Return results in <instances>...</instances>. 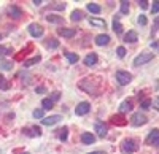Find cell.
I'll list each match as a JSON object with an SVG mask.
<instances>
[{"mask_svg": "<svg viewBox=\"0 0 159 154\" xmlns=\"http://www.w3.org/2000/svg\"><path fill=\"white\" fill-rule=\"evenodd\" d=\"M139 149V145L135 140H132V138H126L123 140V143H121V151L124 154H132V152H135Z\"/></svg>", "mask_w": 159, "mask_h": 154, "instance_id": "obj_1", "label": "cell"}, {"mask_svg": "<svg viewBox=\"0 0 159 154\" xmlns=\"http://www.w3.org/2000/svg\"><path fill=\"white\" fill-rule=\"evenodd\" d=\"M153 57H154V54H151V53H142V54H139L134 59V67L145 65V64H148L150 60H153Z\"/></svg>", "mask_w": 159, "mask_h": 154, "instance_id": "obj_2", "label": "cell"}, {"mask_svg": "<svg viewBox=\"0 0 159 154\" xmlns=\"http://www.w3.org/2000/svg\"><path fill=\"white\" fill-rule=\"evenodd\" d=\"M116 81L121 86H126L132 81V75L129 72H124V70H118L116 72Z\"/></svg>", "mask_w": 159, "mask_h": 154, "instance_id": "obj_3", "label": "cell"}, {"mask_svg": "<svg viewBox=\"0 0 159 154\" xmlns=\"http://www.w3.org/2000/svg\"><path fill=\"white\" fill-rule=\"evenodd\" d=\"M27 30H29V33H30L34 38H40V37H43V33H45V29H43L40 24H37V22L29 24Z\"/></svg>", "mask_w": 159, "mask_h": 154, "instance_id": "obj_4", "label": "cell"}, {"mask_svg": "<svg viewBox=\"0 0 159 154\" xmlns=\"http://www.w3.org/2000/svg\"><path fill=\"white\" fill-rule=\"evenodd\" d=\"M7 16L11 18V19H19L22 16V10L18 5H10L7 8Z\"/></svg>", "mask_w": 159, "mask_h": 154, "instance_id": "obj_5", "label": "cell"}, {"mask_svg": "<svg viewBox=\"0 0 159 154\" xmlns=\"http://www.w3.org/2000/svg\"><path fill=\"white\" fill-rule=\"evenodd\" d=\"M130 122H132V125L139 127V125H143V124H147V122H148V118L145 116L143 113H135L134 116L130 118Z\"/></svg>", "mask_w": 159, "mask_h": 154, "instance_id": "obj_6", "label": "cell"}, {"mask_svg": "<svg viewBox=\"0 0 159 154\" xmlns=\"http://www.w3.org/2000/svg\"><path fill=\"white\" fill-rule=\"evenodd\" d=\"M91 110V105H89V102H81V103H78L76 108H75V114L76 116H84L86 113H89Z\"/></svg>", "mask_w": 159, "mask_h": 154, "instance_id": "obj_7", "label": "cell"}, {"mask_svg": "<svg viewBox=\"0 0 159 154\" xmlns=\"http://www.w3.org/2000/svg\"><path fill=\"white\" fill-rule=\"evenodd\" d=\"M61 119H62L61 114H52V116L43 118V119H42V124H43V125H54V124H57Z\"/></svg>", "mask_w": 159, "mask_h": 154, "instance_id": "obj_8", "label": "cell"}, {"mask_svg": "<svg viewBox=\"0 0 159 154\" xmlns=\"http://www.w3.org/2000/svg\"><path fill=\"white\" fill-rule=\"evenodd\" d=\"M94 129H96V134L100 137V138H103V137H107V134H108V129H107V124H103V122H96V125H94Z\"/></svg>", "mask_w": 159, "mask_h": 154, "instance_id": "obj_9", "label": "cell"}, {"mask_svg": "<svg viewBox=\"0 0 159 154\" xmlns=\"http://www.w3.org/2000/svg\"><path fill=\"white\" fill-rule=\"evenodd\" d=\"M57 33H59L61 37H64V38H72V37H75L76 29H72V27H62V29L57 30Z\"/></svg>", "mask_w": 159, "mask_h": 154, "instance_id": "obj_10", "label": "cell"}, {"mask_svg": "<svg viewBox=\"0 0 159 154\" xmlns=\"http://www.w3.org/2000/svg\"><path fill=\"white\" fill-rule=\"evenodd\" d=\"M108 43H110V37H108L107 33H100V35L96 37V45L105 46V45H108Z\"/></svg>", "mask_w": 159, "mask_h": 154, "instance_id": "obj_11", "label": "cell"}, {"mask_svg": "<svg viewBox=\"0 0 159 154\" xmlns=\"http://www.w3.org/2000/svg\"><path fill=\"white\" fill-rule=\"evenodd\" d=\"M96 64H97V54H96V53H89V54L84 57V65L92 67V65H96Z\"/></svg>", "mask_w": 159, "mask_h": 154, "instance_id": "obj_12", "label": "cell"}, {"mask_svg": "<svg viewBox=\"0 0 159 154\" xmlns=\"http://www.w3.org/2000/svg\"><path fill=\"white\" fill-rule=\"evenodd\" d=\"M81 142H83L84 145H94V143H96V137L92 135V134H89V132H84V134L81 135Z\"/></svg>", "mask_w": 159, "mask_h": 154, "instance_id": "obj_13", "label": "cell"}, {"mask_svg": "<svg viewBox=\"0 0 159 154\" xmlns=\"http://www.w3.org/2000/svg\"><path fill=\"white\" fill-rule=\"evenodd\" d=\"M139 40V37H137V32L135 30H129L126 35H124V42L126 43H135Z\"/></svg>", "mask_w": 159, "mask_h": 154, "instance_id": "obj_14", "label": "cell"}, {"mask_svg": "<svg viewBox=\"0 0 159 154\" xmlns=\"http://www.w3.org/2000/svg\"><path fill=\"white\" fill-rule=\"evenodd\" d=\"M159 137V129H153L150 134H148V137H147V140H145V143L147 145H153L154 143V140Z\"/></svg>", "mask_w": 159, "mask_h": 154, "instance_id": "obj_15", "label": "cell"}, {"mask_svg": "<svg viewBox=\"0 0 159 154\" xmlns=\"http://www.w3.org/2000/svg\"><path fill=\"white\" fill-rule=\"evenodd\" d=\"M132 110V100H124L121 105H119V111L121 113H127Z\"/></svg>", "mask_w": 159, "mask_h": 154, "instance_id": "obj_16", "label": "cell"}, {"mask_svg": "<svg viewBox=\"0 0 159 154\" xmlns=\"http://www.w3.org/2000/svg\"><path fill=\"white\" fill-rule=\"evenodd\" d=\"M45 46L49 48V49H57L59 48V42L56 40V38H48V40L45 42Z\"/></svg>", "mask_w": 159, "mask_h": 154, "instance_id": "obj_17", "label": "cell"}, {"mask_svg": "<svg viewBox=\"0 0 159 154\" xmlns=\"http://www.w3.org/2000/svg\"><path fill=\"white\" fill-rule=\"evenodd\" d=\"M89 24L94 25V27H105V21L103 19H99V18H89Z\"/></svg>", "mask_w": 159, "mask_h": 154, "instance_id": "obj_18", "label": "cell"}, {"mask_svg": "<svg viewBox=\"0 0 159 154\" xmlns=\"http://www.w3.org/2000/svg\"><path fill=\"white\" fill-rule=\"evenodd\" d=\"M46 21L51 22V24H62L64 22V18L56 16V15H49V16H46Z\"/></svg>", "mask_w": 159, "mask_h": 154, "instance_id": "obj_19", "label": "cell"}, {"mask_svg": "<svg viewBox=\"0 0 159 154\" xmlns=\"http://www.w3.org/2000/svg\"><path fill=\"white\" fill-rule=\"evenodd\" d=\"M40 60H42V57H40V56L30 57V59H27V60H24V67H32V65H35V64H38Z\"/></svg>", "mask_w": 159, "mask_h": 154, "instance_id": "obj_20", "label": "cell"}, {"mask_svg": "<svg viewBox=\"0 0 159 154\" xmlns=\"http://www.w3.org/2000/svg\"><path fill=\"white\" fill-rule=\"evenodd\" d=\"M24 134H27L29 137H40L42 135V130H40L38 127H32V129H29V130L24 129Z\"/></svg>", "mask_w": 159, "mask_h": 154, "instance_id": "obj_21", "label": "cell"}, {"mask_svg": "<svg viewBox=\"0 0 159 154\" xmlns=\"http://www.w3.org/2000/svg\"><path fill=\"white\" fill-rule=\"evenodd\" d=\"M100 5H97V3H88V11L89 13H94V15H99L100 13Z\"/></svg>", "mask_w": 159, "mask_h": 154, "instance_id": "obj_22", "label": "cell"}, {"mask_svg": "<svg viewBox=\"0 0 159 154\" xmlns=\"http://www.w3.org/2000/svg\"><path fill=\"white\" fill-rule=\"evenodd\" d=\"M73 22H78V21H81L83 19V11H80V10H75L72 11V18H70Z\"/></svg>", "mask_w": 159, "mask_h": 154, "instance_id": "obj_23", "label": "cell"}, {"mask_svg": "<svg viewBox=\"0 0 159 154\" xmlns=\"http://www.w3.org/2000/svg\"><path fill=\"white\" fill-rule=\"evenodd\" d=\"M0 68H2V70H11L13 68V60L2 59V60H0Z\"/></svg>", "mask_w": 159, "mask_h": 154, "instance_id": "obj_24", "label": "cell"}, {"mask_svg": "<svg viewBox=\"0 0 159 154\" xmlns=\"http://www.w3.org/2000/svg\"><path fill=\"white\" fill-rule=\"evenodd\" d=\"M113 30H115L118 35L123 33V25H121V22H119L118 18H115V21H113Z\"/></svg>", "mask_w": 159, "mask_h": 154, "instance_id": "obj_25", "label": "cell"}, {"mask_svg": "<svg viewBox=\"0 0 159 154\" xmlns=\"http://www.w3.org/2000/svg\"><path fill=\"white\" fill-rule=\"evenodd\" d=\"M42 105H43V110H51L52 107H54V102H52L51 99H43Z\"/></svg>", "mask_w": 159, "mask_h": 154, "instance_id": "obj_26", "label": "cell"}, {"mask_svg": "<svg viewBox=\"0 0 159 154\" xmlns=\"http://www.w3.org/2000/svg\"><path fill=\"white\" fill-rule=\"evenodd\" d=\"M65 57H67V60L70 62V64H76L78 62V54H75V53H65Z\"/></svg>", "mask_w": 159, "mask_h": 154, "instance_id": "obj_27", "label": "cell"}, {"mask_svg": "<svg viewBox=\"0 0 159 154\" xmlns=\"http://www.w3.org/2000/svg\"><path fill=\"white\" fill-rule=\"evenodd\" d=\"M0 89H2V91H8L10 89V83L3 78L2 75H0Z\"/></svg>", "mask_w": 159, "mask_h": 154, "instance_id": "obj_28", "label": "cell"}, {"mask_svg": "<svg viewBox=\"0 0 159 154\" xmlns=\"http://www.w3.org/2000/svg\"><path fill=\"white\" fill-rule=\"evenodd\" d=\"M69 138V129L67 127H64V129H61V134H59V140L61 142H65V140Z\"/></svg>", "mask_w": 159, "mask_h": 154, "instance_id": "obj_29", "label": "cell"}, {"mask_svg": "<svg viewBox=\"0 0 159 154\" xmlns=\"http://www.w3.org/2000/svg\"><path fill=\"white\" fill-rule=\"evenodd\" d=\"M111 122L116 124V125H123V124H126V119H123V116H113Z\"/></svg>", "mask_w": 159, "mask_h": 154, "instance_id": "obj_30", "label": "cell"}, {"mask_svg": "<svg viewBox=\"0 0 159 154\" xmlns=\"http://www.w3.org/2000/svg\"><path fill=\"white\" fill-rule=\"evenodd\" d=\"M43 114H45L43 108H42V110H38V108H37V110H34V113H32V116H34V118H37V119H43V118H45Z\"/></svg>", "mask_w": 159, "mask_h": 154, "instance_id": "obj_31", "label": "cell"}, {"mask_svg": "<svg viewBox=\"0 0 159 154\" xmlns=\"http://www.w3.org/2000/svg\"><path fill=\"white\" fill-rule=\"evenodd\" d=\"M119 5H121V13H123V15H127V13H129V2L123 0V2H119Z\"/></svg>", "mask_w": 159, "mask_h": 154, "instance_id": "obj_32", "label": "cell"}, {"mask_svg": "<svg viewBox=\"0 0 159 154\" xmlns=\"http://www.w3.org/2000/svg\"><path fill=\"white\" fill-rule=\"evenodd\" d=\"M140 107H142L143 110H148V108L151 107V100H150V99H145V100H142V103H140Z\"/></svg>", "mask_w": 159, "mask_h": 154, "instance_id": "obj_33", "label": "cell"}, {"mask_svg": "<svg viewBox=\"0 0 159 154\" xmlns=\"http://www.w3.org/2000/svg\"><path fill=\"white\" fill-rule=\"evenodd\" d=\"M116 54H118V57L123 59V57L126 56V48H124V46H119V48L116 49Z\"/></svg>", "mask_w": 159, "mask_h": 154, "instance_id": "obj_34", "label": "cell"}, {"mask_svg": "<svg viewBox=\"0 0 159 154\" xmlns=\"http://www.w3.org/2000/svg\"><path fill=\"white\" fill-rule=\"evenodd\" d=\"M51 8H52V10H64V8H65V3L57 2V3H54V5H51Z\"/></svg>", "mask_w": 159, "mask_h": 154, "instance_id": "obj_35", "label": "cell"}, {"mask_svg": "<svg viewBox=\"0 0 159 154\" xmlns=\"http://www.w3.org/2000/svg\"><path fill=\"white\" fill-rule=\"evenodd\" d=\"M151 13H153V15H156V13H159V2H153V7H151Z\"/></svg>", "mask_w": 159, "mask_h": 154, "instance_id": "obj_36", "label": "cell"}, {"mask_svg": "<svg viewBox=\"0 0 159 154\" xmlns=\"http://www.w3.org/2000/svg\"><path fill=\"white\" fill-rule=\"evenodd\" d=\"M157 30H159V16L154 19V24H153V33L157 32Z\"/></svg>", "mask_w": 159, "mask_h": 154, "instance_id": "obj_37", "label": "cell"}, {"mask_svg": "<svg viewBox=\"0 0 159 154\" xmlns=\"http://www.w3.org/2000/svg\"><path fill=\"white\" fill-rule=\"evenodd\" d=\"M139 24L140 25H147V18H145V15H140L139 16Z\"/></svg>", "mask_w": 159, "mask_h": 154, "instance_id": "obj_38", "label": "cell"}, {"mask_svg": "<svg viewBox=\"0 0 159 154\" xmlns=\"http://www.w3.org/2000/svg\"><path fill=\"white\" fill-rule=\"evenodd\" d=\"M148 3H150L148 0H140V2H139V5H140L143 10H147V8H148Z\"/></svg>", "mask_w": 159, "mask_h": 154, "instance_id": "obj_39", "label": "cell"}, {"mask_svg": "<svg viewBox=\"0 0 159 154\" xmlns=\"http://www.w3.org/2000/svg\"><path fill=\"white\" fill-rule=\"evenodd\" d=\"M8 53V49L5 48V46H2V45H0V56H5Z\"/></svg>", "mask_w": 159, "mask_h": 154, "instance_id": "obj_40", "label": "cell"}, {"mask_svg": "<svg viewBox=\"0 0 159 154\" xmlns=\"http://www.w3.org/2000/svg\"><path fill=\"white\" fill-rule=\"evenodd\" d=\"M35 91H37V94H43V92H45V87H43V86H38Z\"/></svg>", "mask_w": 159, "mask_h": 154, "instance_id": "obj_41", "label": "cell"}, {"mask_svg": "<svg viewBox=\"0 0 159 154\" xmlns=\"http://www.w3.org/2000/svg\"><path fill=\"white\" fill-rule=\"evenodd\" d=\"M151 48H154V49H159V42H153V43H151Z\"/></svg>", "mask_w": 159, "mask_h": 154, "instance_id": "obj_42", "label": "cell"}, {"mask_svg": "<svg viewBox=\"0 0 159 154\" xmlns=\"http://www.w3.org/2000/svg\"><path fill=\"white\" fill-rule=\"evenodd\" d=\"M59 97H61V94H59V92H56L54 95H52V99H51V100H52V102H54V100H57Z\"/></svg>", "mask_w": 159, "mask_h": 154, "instance_id": "obj_43", "label": "cell"}, {"mask_svg": "<svg viewBox=\"0 0 159 154\" xmlns=\"http://www.w3.org/2000/svg\"><path fill=\"white\" fill-rule=\"evenodd\" d=\"M32 3H35V5H42L43 2H42V0H34V2Z\"/></svg>", "mask_w": 159, "mask_h": 154, "instance_id": "obj_44", "label": "cell"}, {"mask_svg": "<svg viewBox=\"0 0 159 154\" xmlns=\"http://www.w3.org/2000/svg\"><path fill=\"white\" fill-rule=\"evenodd\" d=\"M153 107H154V108H156V110H157V111H159V100H156V103H154V105H153Z\"/></svg>", "mask_w": 159, "mask_h": 154, "instance_id": "obj_45", "label": "cell"}, {"mask_svg": "<svg viewBox=\"0 0 159 154\" xmlns=\"http://www.w3.org/2000/svg\"><path fill=\"white\" fill-rule=\"evenodd\" d=\"M153 145H156V146H159V137H157V138L154 140V143H153Z\"/></svg>", "mask_w": 159, "mask_h": 154, "instance_id": "obj_46", "label": "cell"}, {"mask_svg": "<svg viewBox=\"0 0 159 154\" xmlns=\"http://www.w3.org/2000/svg\"><path fill=\"white\" fill-rule=\"evenodd\" d=\"M89 154H102L100 151H92V152H89Z\"/></svg>", "mask_w": 159, "mask_h": 154, "instance_id": "obj_47", "label": "cell"}, {"mask_svg": "<svg viewBox=\"0 0 159 154\" xmlns=\"http://www.w3.org/2000/svg\"><path fill=\"white\" fill-rule=\"evenodd\" d=\"M0 40H2V33H0Z\"/></svg>", "mask_w": 159, "mask_h": 154, "instance_id": "obj_48", "label": "cell"}, {"mask_svg": "<svg viewBox=\"0 0 159 154\" xmlns=\"http://www.w3.org/2000/svg\"><path fill=\"white\" fill-rule=\"evenodd\" d=\"M22 154H27V152H22Z\"/></svg>", "mask_w": 159, "mask_h": 154, "instance_id": "obj_49", "label": "cell"}, {"mask_svg": "<svg viewBox=\"0 0 159 154\" xmlns=\"http://www.w3.org/2000/svg\"><path fill=\"white\" fill-rule=\"evenodd\" d=\"M157 100H159V99H157Z\"/></svg>", "mask_w": 159, "mask_h": 154, "instance_id": "obj_50", "label": "cell"}]
</instances>
